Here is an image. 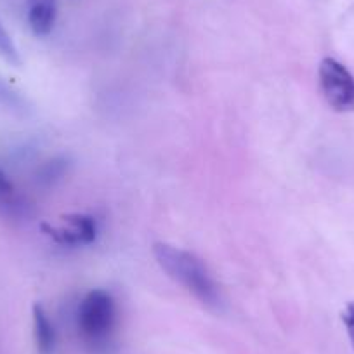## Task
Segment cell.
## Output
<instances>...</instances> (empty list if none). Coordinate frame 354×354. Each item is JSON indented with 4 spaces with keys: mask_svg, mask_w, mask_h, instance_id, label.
<instances>
[{
    "mask_svg": "<svg viewBox=\"0 0 354 354\" xmlns=\"http://www.w3.org/2000/svg\"><path fill=\"white\" fill-rule=\"evenodd\" d=\"M118 309L113 295L104 288L87 292L77 309V328L88 346H106L117 328Z\"/></svg>",
    "mask_w": 354,
    "mask_h": 354,
    "instance_id": "7a4b0ae2",
    "label": "cell"
},
{
    "mask_svg": "<svg viewBox=\"0 0 354 354\" xmlns=\"http://www.w3.org/2000/svg\"><path fill=\"white\" fill-rule=\"evenodd\" d=\"M63 224L61 226H49L44 223L42 231L44 234L50 238L56 245L61 247H85L93 245L97 240V221L88 214H68L61 217Z\"/></svg>",
    "mask_w": 354,
    "mask_h": 354,
    "instance_id": "277c9868",
    "label": "cell"
},
{
    "mask_svg": "<svg viewBox=\"0 0 354 354\" xmlns=\"http://www.w3.org/2000/svg\"><path fill=\"white\" fill-rule=\"evenodd\" d=\"M153 255L167 277L181 285L196 301L210 309L221 308L223 297H221L219 285L216 283L212 273L202 259L196 257L193 252L183 250L163 241L153 245Z\"/></svg>",
    "mask_w": 354,
    "mask_h": 354,
    "instance_id": "6da1fadb",
    "label": "cell"
},
{
    "mask_svg": "<svg viewBox=\"0 0 354 354\" xmlns=\"http://www.w3.org/2000/svg\"><path fill=\"white\" fill-rule=\"evenodd\" d=\"M0 108L12 111V113H26L28 111V103H26L25 97L16 93L2 77H0Z\"/></svg>",
    "mask_w": 354,
    "mask_h": 354,
    "instance_id": "ba28073f",
    "label": "cell"
},
{
    "mask_svg": "<svg viewBox=\"0 0 354 354\" xmlns=\"http://www.w3.org/2000/svg\"><path fill=\"white\" fill-rule=\"evenodd\" d=\"M342 322L344 326H346L347 337H349V342L354 349V302H349V304L344 308L342 311Z\"/></svg>",
    "mask_w": 354,
    "mask_h": 354,
    "instance_id": "8fae6325",
    "label": "cell"
},
{
    "mask_svg": "<svg viewBox=\"0 0 354 354\" xmlns=\"http://www.w3.org/2000/svg\"><path fill=\"white\" fill-rule=\"evenodd\" d=\"M319 91L326 104L339 113L354 111V75L333 57H325L318 70Z\"/></svg>",
    "mask_w": 354,
    "mask_h": 354,
    "instance_id": "3957f363",
    "label": "cell"
},
{
    "mask_svg": "<svg viewBox=\"0 0 354 354\" xmlns=\"http://www.w3.org/2000/svg\"><path fill=\"white\" fill-rule=\"evenodd\" d=\"M63 163L64 162H59V160H53V162L47 163L42 169V172H40V181L53 183L54 179H57V177L64 172Z\"/></svg>",
    "mask_w": 354,
    "mask_h": 354,
    "instance_id": "30bf717a",
    "label": "cell"
},
{
    "mask_svg": "<svg viewBox=\"0 0 354 354\" xmlns=\"http://www.w3.org/2000/svg\"><path fill=\"white\" fill-rule=\"evenodd\" d=\"M57 18L56 0H28L26 21L35 37H47L54 30Z\"/></svg>",
    "mask_w": 354,
    "mask_h": 354,
    "instance_id": "5b68a950",
    "label": "cell"
},
{
    "mask_svg": "<svg viewBox=\"0 0 354 354\" xmlns=\"http://www.w3.org/2000/svg\"><path fill=\"white\" fill-rule=\"evenodd\" d=\"M28 212V203L25 196L18 192L15 183L0 172V216L9 219H21Z\"/></svg>",
    "mask_w": 354,
    "mask_h": 354,
    "instance_id": "8992f818",
    "label": "cell"
},
{
    "mask_svg": "<svg viewBox=\"0 0 354 354\" xmlns=\"http://www.w3.org/2000/svg\"><path fill=\"white\" fill-rule=\"evenodd\" d=\"M0 57L8 61V63H11L12 66H19L21 64V56H19L18 47H16L15 40L11 39L6 26L2 25V21H0Z\"/></svg>",
    "mask_w": 354,
    "mask_h": 354,
    "instance_id": "9c48e42d",
    "label": "cell"
},
{
    "mask_svg": "<svg viewBox=\"0 0 354 354\" xmlns=\"http://www.w3.org/2000/svg\"><path fill=\"white\" fill-rule=\"evenodd\" d=\"M33 339L39 354H53L56 347V330L40 302L33 304Z\"/></svg>",
    "mask_w": 354,
    "mask_h": 354,
    "instance_id": "52a82bcc",
    "label": "cell"
}]
</instances>
